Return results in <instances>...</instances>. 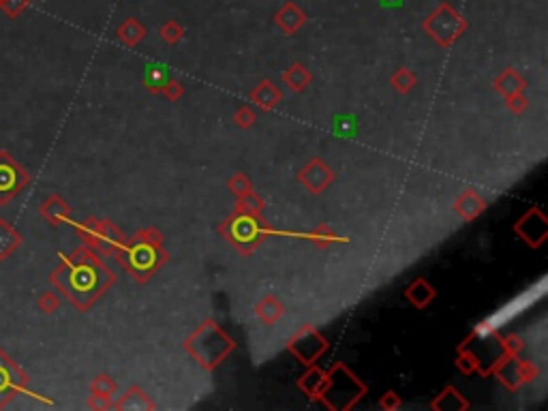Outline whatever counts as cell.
<instances>
[{"instance_id": "obj_2", "label": "cell", "mask_w": 548, "mask_h": 411, "mask_svg": "<svg viewBox=\"0 0 548 411\" xmlns=\"http://www.w3.org/2000/svg\"><path fill=\"white\" fill-rule=\"evenodd\" d=\"M546 277H542L538 283H533L531 287H527L525 291L518 293L516 298H512L510 302H506L503 307H499L488 319H484L482 324L478 326V336H490L495 334L497 330H501L503 326H508L512 319H516L518 315H523L527 309H531L544 293H546Z\"/></svg>"}, {"instance_id": "obj_8", "label": "cell", "mask_w": 548, "mask_h": 411, "mask_svg": "<svg viewBox=\"0 0 548 411\" xmlns=\"http://www.w3.org/2000/svg\"><path fill=\"white\" fill-rule=\"evenodd\" d=\"M37 307H39L43 313H54V311H56V307H58V300H56L54 293L45 291V293H41V296H39V300H37Z\"/></svg>"}, {"instance_id": "obj_6", "label": "cell", "mask_w": 548, "mask_h": 411, "mask_svg": "<svg viewBox=\"0 0 548 411\" xmlns=\"http://www.w3.org/2000/svg\"><path fill=\"white\" fill-rule=\"evenodd\" d=\"M67 215H69V208H67V203H65L61 197L52 195L47 201H43V203H41V217H43V219H47L52 225H58V223H63V221L67 219Z\"/></svg>"}, {"instance_id": "obj_5", "label": "cell", "mask_w": 548, "mask_h": 411, "mask_svg": "<svg viewBox=\"0 0 548 411\" xmlns=\"http://www.w3.org/2000/svg\"><path fill=\"white\" fill-rule=\"evenodd\" d=\"M22 245V236L19 231L7 221L0 219V261H7Z\"/></svg>"}, {"instance_id": "obj_9", "label": "cell", "mask_w": 548, "mask_h": 411, "mask_svg": "<svg viewBox=\"0 0 548 411\" xmlns=\"http://www.w3.org/2000/svg\"><path fill=\"white\" fill-rule=\"evenodd\" d=\"M0 5H3V0H0Z\"/></svg>"}, {"instance_id": "obj_1", "label": "cell", "mask_w": 548, "mask_h": 411, "mask_svg": "<svg viewBox=\"0 0 548 411\" xmlns=\"http://www.w3.org/2000/svg\"><path fill=\"white\" fill-rule=\"evenodd\" d=\"M52 283L61 287L75 304L86 307L97 287V270L88 261H67L52 274Z\"/></svg>"}, {"instance_id": "obj_4", "label": "cell", "mask_w": 548, "mask_h": 411, "mask_svg": "<svg viewBox=\"0 0 548 411\" xmlns=\"http://www.w3.org/2000/svg\"><path fill=\"white\" fill-rule=\"evenodd\" d=\"M28 386V375L0 347V409H5Z\"/></svg>"}, {"instance_id": "obj_3", "label": "cell", "mask_w": 548, "mask_h": 411, "mask_svg": "<svg viewBox=\"0 0 548 411\" xmlns=\"http://www.w3.org/2000/svg\"><path fill=\"white\" fill-rule=\"evenodd\" d=\"M31 183L28 171L15 161L9 150H0V206L15 199Z\"/></svg>"}, {"instance_id": "obj_7", "label": "cell", "mask_w": 548, "mask_h": 411, "mask_svg": "<svg viewBox=\"0 0 548 411\" xmlns=\"http://www.w3.org/2000/svg\"><path fill=\"white\" fill-rule=\"evenodd\" d=\"M28 5H31V0H3L0 9L5 11V15H7L9 20H17V17L26 11Z\"/></svg>"}]
</instances>
